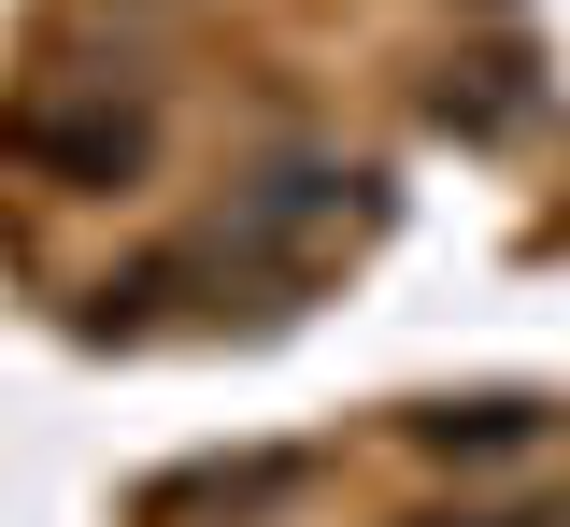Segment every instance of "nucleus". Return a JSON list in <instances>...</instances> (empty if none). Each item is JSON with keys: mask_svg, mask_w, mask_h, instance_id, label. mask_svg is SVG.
<instances>
[{"mask_svg": "<svg viewBox=\"0 0 570 527\" xmlns=\"http://www.w3.org/2000/svg\"><path fill=\"white\" fill-rule=\"evenodd\" d=\"M414 527H528V514H414Z\"/></svg>", "mask_w": 570, "mask_h": 527, "instance_id": "39448f33", "label": "nucleus"}, {"mask_svg": "<svg viewBox=\"0 0 570 527\" xmlns=\"http://www.w3.org/2000/svg\"><path fill=\"white\" fill-rule=\"evenodd\" d=\"M428 115H442V129H471V143L513 129V115H528V58H456V72L428 86Z\"/></svg>", "mask_w": 570, "mask_h": 527, "instance_id": "7ed1b4c3", "label": "nucleus"}, {"mask_svg": "<svg viewBox=\"0 0 570 527\" xmlns=\"http://www.w3.org/2000/svg\"><path fill=\"white\" fill-rule=\"evenodd\" d=\"M414 443L428 456H513V443H542V414L528 399H442V414H414Z\"/></svg>", "mask_w": 570, "mask_h": 527, "instance_id": "20e7f679", "label": "nucleus"}, {"mask_svg": "<svg viewBox=\"0 0 570 527\" xmlns=\"http://www.w3.org/2000/svg\"><path fill=\"white\" fill-rule=\"evenodd\" d=\"M14 157H29V171H58V186H129V171H142V115H129V100L14 115Z\"/></svg>", "mask_w": 570, "mask_h": 527, "instance_id": "f257e3e1", "label": "nucleus"}, {"mask_svg": "<svg viewBox=\"0 0 570 527\" xmlns=\"http://www.w3.org/2000/svg\"><path fill=\"white\" fill-rule=\"evenodd\" d=\"M356 186H371V171L285 157V171H257V186L228 200V228H243V242H314V228H343V215H356Z\"/></svg>", "mask_w": 570, "mask_h": 527, "instance_id": "f03ea898", "label": "nucleus"}]
</instances>
